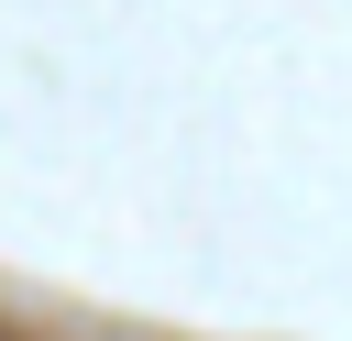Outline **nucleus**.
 I'll return each instance as SVG.
<instances>
[]
</instances>
